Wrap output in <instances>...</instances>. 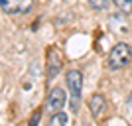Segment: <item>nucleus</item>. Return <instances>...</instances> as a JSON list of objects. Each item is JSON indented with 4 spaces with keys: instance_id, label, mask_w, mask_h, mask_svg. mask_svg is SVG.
I'll return each mask as SVG.
<instances>
[{
    "instance_id": "nucleus-5",
    "label": "nucleus",
    "mask_w": 132,
    "mask_h": 126,
    "mask_svg": "<svg viewBox=\"0 0 132 126\" xmlns=\"http://www.w3.org/2000/svg\"><path fill=\"white\" fill-rule=\"evenodd\" d=\"M67 103V93L63 87H53L50 91V97H47V110H51V112H61L63 110V106H65Z\"/></svg>"
},
{
    "instance_id": "nucleus-1",
    "label": "nucleus",
    "mask_w": 132,
    "mask_h": 126,
    "mask_svg": "<svg viewBox=\"0 0 132 126\" xmlns=\"http://www.w3.org/2000/svg\"><path fill=\"white\" fill-rule=\"evenodd\" d=\"M65 83L69 89V106L77 114L79 104H81V95H83V73L79 69H69L65 73Z\"/></svg>"
},
{
    "instance_id": "nucleus-2",
    "label": "nucleus",
    "mask_w": 132,
    "mask_h": 126,
    "mask_svg": "<svg viewBox=\"0 0 132 126\" xmlns=\"http://www.w3.org/2000/svg\"><path fill=\"white\" fill-rule=\"evenodd\" d=\"M130 61H132V47L124 41H120L110 49L109 59H106V67L110 71H118L122 67H126Z\"/></svg>"
},
{
    "instance_id": "nucleus-4",
    "label": "nucleus",
    "mask_w": 132,
    "mask_h": 126,
    "mask_svg": "<svg viewBox=\"0 0 132 126\" xmlns=\"http://www.w3.org/2000/svg\"><path fill=\"white\" fill-rule=\"evenodd\" d=\"M34 6V0H0V8L8 16H20L28 14Z\"/></svg>"
},
{
    "instance_id": "nucleus-7",
    "label": "nucleus",
    "mask_w": 132,
    "mask_h": 126,
    "mask_svg": "<svg viewBox=\"0 0 132 126\" xmlns=\"http://www.w3.org/2000/svg\"><path fill=\"white\" fill-rule=\"evenodd\" d=\"M106 108V100L103 95H93L91 100H89V110H91V116L93 118H99Z\"/></svg>"
},
{
    "instance_id": "nucleus-10",
    "label": "nucleus",
    "mask_w": 132,
    "mask_h": 126,
    "mask_svg": "<svg viewBox=\"0 0 132 126\" xmlns=\"http://www.w3.org/2000/svg\"><path fill=\"white\" fill-rule=\"evenodd\" d=\"M89 4H91V8L93 10H106L109 8V0H89Z\"/></svg>"
},
{
    "instance_id": "nucleus-3",
    "label": "nucleus",
    "mask_w": 132,
    "mask_h": 126,
    "mask_svg": "<svg viewBox=\"0 0 132 126\" xmlns=\"http://www.w3.org/2000/svg\"><path fill=\"white\" fill-rule=\"evenodd\" d=\"M61 65H63V57H61L59 49H57V47H50V49H47V55H45V69H47L45 81L47 83L53 81L55 77H57V73L61 71Z\"/></svg>"
},
{
    "instance_id": "nucleus-11",
    "label": "nucleus",
    "mask_w": 132,
    "mask_h": 126,
    "mask_svg": "<svg viewBox=\"0 0 132 126\" xmlns=\"http://www.w3.org/2000/svg\"><path fill=\"white\" fill-rule=\"evenodd\" d=\"M39 120H42V110H36L30 118V122H28V126H39Z\"/></svg>"
},
{
    "instance_id": "nucleus-6",
    "label": "nucleus",
    "mask_w": 132,
    "mask_h": 126,
    "mask_svg": "<svg viewBox=\"0 0 132 126\" xmlns=\"http://www.w3.org/2000/svg\"><path fill=\"white\" fill-rule=\"evenodd\" d=\"M109 28H110V32H114V33H130V24L122 14H110Z\"/></svg>"
},
{
    "instance_id": "nucleus-8",
    "label": "nucleus",
    "mask_w": 132,
    "mask_h": 126,
    "mask_svg": "<svg viewBox=\"0 0 132 126\" xmlns=\"http://www.w3.org/2000/svg\"><path fill=\"white\" fill-rule=\"evenodd\" d=\"M47 126H67V114L61 110V112H55V114H51L50 122H47Z\"/></svg>"
},
{
    "instance_id": "nucleus-9",
    "label": "nucleus",
    "mask_w": 132,
    "mask_h": 126,
    "mask_svg": "<svg viewBox=\"0 0 132 126\" xmlns=\"http://www.w3.org/2000/svg\"><path fill=\"white\" fill-rule=\"evenodd\" d=\"M116 6V10L120 14H130L132 12V0H110Z\"/></svg>"
}]
</instances>
